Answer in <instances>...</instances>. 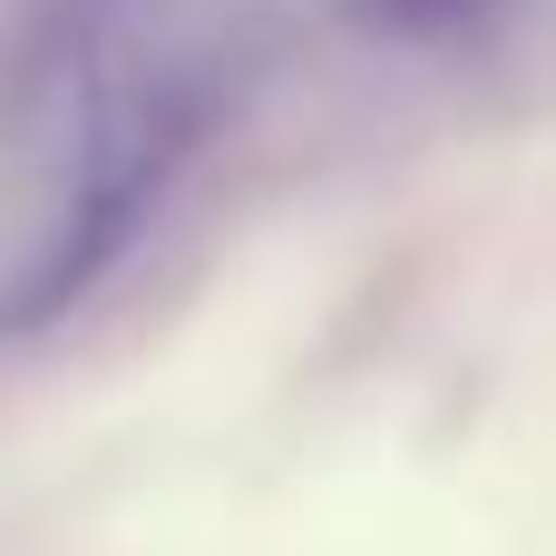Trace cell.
Instances as JSON below:
<instances>
[{
	"label": "cell",
	"instance_id": "cell-1",
	"mask_svg": "<svg viewBox=\"0 0 556 556\" xmlns=\"http://www.w3.org/2000/svg\"><path fill=\"white\" fill-rule=\"evenodd\" d=\"M225 29L186 0H88L68 10L49 68H39V147H49V205L29 254L0 274V342L59 323L117 244L147 225V205L176 186V166L205 147L225 108Z\"/></svg>",
	"mask_w": 556,
	"mask_h": 556
},
{
	"label": "cell",
	"instance_id": "cell-2",
	"mask_svg": "<svg viewBox=\"0 0 556 556\" xmlns=\"http://www.w3.org/2000/svg\"><path fill=\"white\" fill-rule=\"evenodd\" d=\"M371 29H401V39H459V29H479L498 0H352Z\"/></svg>",
	"mask_w": 556,
	"mask_h": 556
}]
</instances>
